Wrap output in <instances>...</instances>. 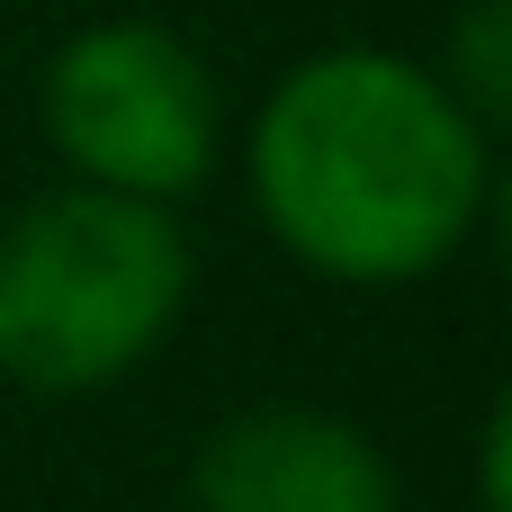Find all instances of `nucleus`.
<instances>
[{"label":"nucleus","mask_w":512,"mask_h":512,"mask_svg":"<svg viewBox=\"0 0 512 512\" xmlns=\"http://www.w3.org/2000/svg\"><path fill=\"white\" fill-rule=\"evenodd\" d=\"M261 234L333 288H414L459 261L495 189V135L423 54L324 45L270 81L243 135Z\"/></svg>","instance_id":"nucleus-1"},{"label":"nucleus","mask_w":512,"mask_h":512,"mask_svg":"<svg viewBox=\"0 0 512 512\" xmlns=\"http://www.w3.org/2000/svg\"><path fill=\"white\" fill-rule=\"evenodd\" d=\"M189 288L198 252L171 207L63 180L0 225V378L27 396H99L171 342Z\"/></svg>","instance_id":"nucleus-2"},{"label":"nucleus","mask_w":512,"mask_h":512,"mask_svg":"<svg viewBox=\"0 0 512 512\" xmlns=\"http://www.w3.org/2000/svg\"><path fill=\"white\" fill-rule=\"evenodd\" d=\"M36 117H45L63 180L144 198V207H180L189 189H207V171L225 153V90H216L207 54L162 18L72 27L45 54Z\"/></svg>","instance_id":"nucleus-3"},{"label":"nucleus","mask_w":512,"mask_h":512,"mask_svg":"<svg viewBox=\"0 0 512 512\" xmlns=\"http://www.w3.org/2000/svg\"><path fill=\"white\" fill-rule=\"evenodd\" d=\"M189 512H405V486L351 414L243 405L198 441Z\"/></svg>","instance_id":"nucleus-4"},{"label":"nucleus","mask_w":512,"mask_h":512,"mask_svg":"<svg viewBox=\"0 0 512 512\" xmlns=\"http://www.w3.org/2000/svg\"><path fill=\"white\" fill-rule=\"evenodd\" d=\"M432 72H441V90L495 135L504 108H512V0H468Z\"/></svg>","instance_id":"nucleus-5"},{"label":"nucleus","mask_w":512,"mask_h":512,"mask_svg":"<svg viewBox=\"0 0 512 512\" xmlns=\"http://www.w3.org/2000/svg\"><path fill=\"white\" fill-rule=\"evenodd\" d=\"M504 450H512V414H486V441H477V512H512L504 504Z\"/></svg>","instance_id":"nucleus-6"}]
</instances>
